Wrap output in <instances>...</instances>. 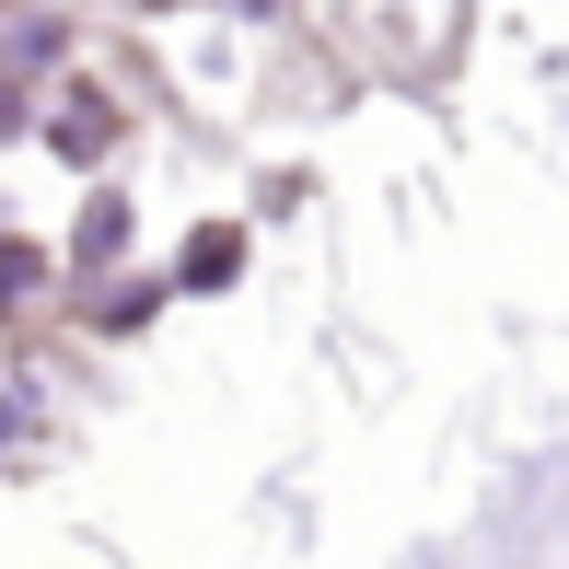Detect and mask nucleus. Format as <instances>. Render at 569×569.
Listing matches in <instances>:
<instances>
[{
    "instance_id": "1",
    "label": "nucleus",
    "mask_w": 569,
    "mask_h": 569,
    "mask_svg": "<svg viewBox=\"0 0 569 569\" xmlns=\"http://www.w3.org/2000/svg\"><path fill=\"white\" fill-rule=\"evenodd\" d=\"M232 268H244L232 232H198V244H187V291H210V279H232Z\"/></svg>"
}]
</instances>
